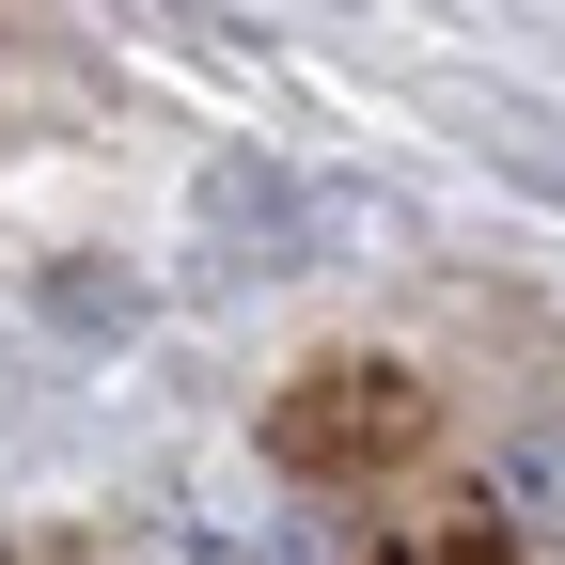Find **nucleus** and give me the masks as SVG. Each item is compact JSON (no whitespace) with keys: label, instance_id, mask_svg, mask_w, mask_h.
Instances as JSON below:
<instances>
[{"label":"nucleus","instance_id":"f257e3e1","mask_svg":"<svg viewBox=\"0 0 565 565\" xmlns=\"http://www.w3.org/2000/svg\"><path fill=\"white\" fill-rule=\"evenodd\" d=\"M408 424H424V408H408L393 377H377V393H315V408H282V456H299V471H330L345 440H362V456H393Z\"/></svg>","mask_w":565,"mask_h":565},{"label":"nucleus","instance_id":"f03ea898","mask_svg":"<svg viewBox=\"0 0 565 565\" xmlns=\"http://www.w3.org/2000/svg\"><path fill=\"white\" fill-rule=\"evenodd\" d=\"M487 503H503L519 534H550V550H565V440H550V424H519V440H487Z\"/></svg>","mask_w":565,"mask_h":565},{"label":"nucleus","instance_id":"7ed1b4c3","mask_svg":"<svg viewBox=\"0 0 565 565\" xmlns=\"http://www.w3.org/2000/svg\"><path fill=\"white\" fill-rule=\"evenodd\" d=\"M267 565H345V550H330L315 519H282V534H267Z\"/></svg>","mask_w":565,"mask_h":565}]
</instances>
